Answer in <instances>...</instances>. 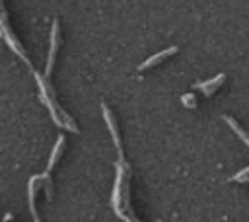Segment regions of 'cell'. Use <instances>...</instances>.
Here are the masks:
<instances>
[{
	"mask_svg": "<svg viewBox=\"0 0 249 222\" xmlns=\"http://www.w3.org/2000/svg\"><path fill=\"white\" fill-rule=\"evenodd\" d=\"M222 80H224V74H218V76H214V78H210V80H206V82L195 84V88H196V90H202L204 95H210V93L218 88V84H220Z\"/></svg>",
	"mask_w": 249,
	"mask_h": 222,
	"instance_id": "obj_1",
	"label": "cell"
},
{
	"mask_svg": "<svg viewBox=\"0 0 249 222\" xmlns=\"http://www.w3.org/2000/svg\"><path fill=\"white\" fill-rule=\"evenodd\" d=\"M177 51V47H169V49H165V51H161V53H158V55H154V56H150L144 64H140V70H146V68H150L152 64H158V62H161L167 55H173Z\"/></svg>",
	"mask_w": 249,
	"mask_h": 222,
	"instance_id": "obj_2",
	"label": "cell"
},
{
	"mask_svg": "<svg viewBox=\"0 0 249 222\" xmlns=\"http://www.w3.org/2000/svg\"><path fill=\"white\" fill-rule=\"evenodd\" d=\"M103 115H105V121H107V127L111 129V134H113V140H115V144L119 146V132H117V127H115V121H113V117H111V111L103 105Z\"/></svg>",
	"mask_w": 249,
	"mask_h": 222,
	"instance_id": "obj_3",
	"label": "cell"
},
{
	"mask_svg": "<svg viewBox=\"0 0 249 222\" xmlns=\"http://www.w3.org/2000/svg\"><path fill=\"white\" fill-rule=\"evenodd\" d=\"M62 144H64V138L60 136V138H58V142H56V146H54V150H53V156H51V162H49V169L54 166V162H56V158H58V154H60Z\"/></svg>",
	"mask_w": 249,
	"mask_h": 222,
	"instance_id": "obj_4",
	"label": "cell"
},
{
	"mask_svg": "<svg viewBox=\"0 0 249 222\" xmlns=\"http://www.w3.org/2000/svg\"><path fill=\"white\" fill-rule=\"evenodd\" d=\"M181 101H183V105H185V107H191V109H193V107H196V99H195L191 93L183 95V97H181Z\"/></svg>",
	"mask_w": 249,
	"mask_h": 222,
	"instance_id": "obj_5",
	"label": "cell"
}]
</instances>
